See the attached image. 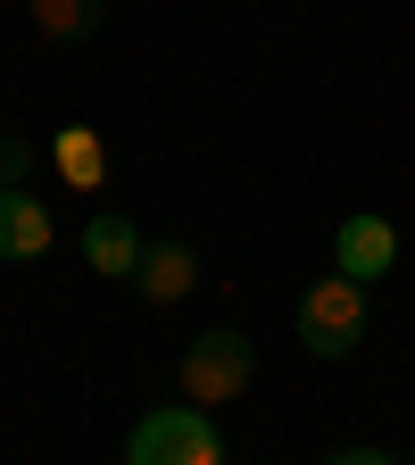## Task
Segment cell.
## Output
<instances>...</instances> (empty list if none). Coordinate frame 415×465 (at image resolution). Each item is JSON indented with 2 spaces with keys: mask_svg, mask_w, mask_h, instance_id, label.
Wrapping results in <instances>:
<instances>
[{
  "mask_svg": "<svg viewBox=\"0 0 415 465\" xmlns=\"http://www.w3.org/2000/svg\"><path fill=\"white\" fill-rule=\"evenodd\" d=\"M25 17L42 42H84V34H100V0H25Z\"/></svg>",
  "mask_w": 415,
  "mask_h": 465,
  "instance_id": "obj_9",
  "label": "cell"
},
{
  "mask_svg": "<svg viewBox=\"0 0 415 465\" xmlns=\"http://www.w3.org/2000/svg\"><path fill=\"white\" fill-rule=\"evenodd\" d=\"M332 266L349 274V282H382L390 266H399V224L390 216H374V208H358V216H341L332 224Z\"/></svg>",
  "mask_w": 415,
  "mask_h": 465,
  "instance_id": "obj_4",
  "label": "cell"
},
{
  "mask_svg": "<svg viewBox=\"0 0 415 465\" xmlns=\"http://www.w3.org/2000/svg\"><path fill=\"white\" fill-rule=\"evenodd\" d=\"M50 242H58V208H50V200H34V183L0 192V258L34 266V258H50Z\"/></svg>",
  "mask_w": 415,
  "mask_h": 465,
  "instance_id": "obj_5",
  "label": "cell"
},
{
  "mask_svg": "<svg viewBox=\"0 0 415 465\" xmlns=\"http://www.w3.org/2000/svg\"><path fill=\"white\" fill-rule=\"evenodd\" d=\"M125 465H224V449L200 407H150L125 440Z\"/></svg>",
  "mask_w": 415,
  "mask_h": 465,
  "instance_id": "obj_3",
  "label": "cell"
},
{
  "mask_svg": "<svg viewBox=\"0 0 415 465\" xmlns=\"http://www.w3.org/2000/svg\"><path fill=\"white\" fill-rule=\"evenodd\" d=\"M34 174V142H17V134H0V192H17Z\"/></svg>",
  "mask_w": 415,
  "mask_h": 465,
  "instance_id": "obj_10",
  "label": "cell"
},
{
  "mask_svg": "<svg viewBox=\"0 0 415 465\" xmlns=\"http://www.w3.org/2000/svg\"><path fill=\"white\" fill-rule=\"evenodd\" d=\"M133 291H142V308H183L192 291H200V258H192V242H158V250L142 258Z\"/></svg>",
  "mask_w": 415,
  "mask_h": 465,
  "instance_id": "obj_7",
  "label": "cell"
},
{
  "mask_svg": "<svg viewBox=\"0 0 415 465\" xmlns=\"http://www.w3.org/2000/svg\"><path fill=\"white\" fill-rule=\"evenodd\" d=\"M50 174L67 192H108V142H100V125H58L50 134Z\"/></svg>",
  "mask_w": 415,
  "mask_h": 465,
  "instance_id": "obj_8",
  "label": "cell"
},
{
  "mask_svg": "<svg viewBox=\"0 0 415 465\" xmlns=\"http://www.w3.org/2000/svg\"><path fill=\"white\" fill-rule=\"evenodd\" d=\"M142 258H150V250H142V232L116 216V208H100V216L84 224V266H92L100 282H133V274H142Z\"/></svg>",
  "mask_w": 415,
  "mask_h": 465,
  "instance_id": "obj_6",
  "label": "cell"
},
{
  "mask_svg": "<svg viewBox=\"0 0 415 465\" xmlns=\"http://www.w3.org/2000/svg\"><path fill=\"white\" fill-rule=\"evenodd\" d=\"M258 382V349L250 332H200L183 349V366H174V391H183V407H200V416H216V407H232Z\"/></svg>",
  "mask_w": 415,
  "mask_h": 465,
  "instance_id": "obj_1",
  "label": "cell"
},
{
  "mask_svg": "<svg viewBox=\"0 0 415 465\" xmlns=\"http://www.w3.org/2000/svg\"><path fill=\"white\" fill-rule=\"evenodd\" d=\"M366 282H349L341 266H324L308 291H300V349L308 358H349L366 341Z\"/></svg>",
  "mask_w": 415,
  "mask_h": 465,
  "instance_id": "obj_2",
  "label": "cell"
},
{
  "mask_svg": "<svg viewBox=\"0 0 415 465\" xmlns=\"http://www.w3.org/2000/svg\"><path fill=\"white\" fill-rule=\"evenodd\" d=\"M324 465H399V457H390V449H332Z\"/></svg>",
  "mask_w": 415,
  "mask_h": 465,
  "instance_id": "obj_11",
  "label": "cell"
}]
</instances>
